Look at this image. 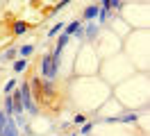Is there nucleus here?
<instances>
[{
  "instance_id": "obj_1",
  "label": "nucleus",
  "mask_w": 150,
  "mask_h": 136,
  "mask_svg": "<svg viewBox=\"0 0 150 136\" xmlns=\"http://www.w3.org/2000/svg\"><path fill=\"white\" fill-rule=\"evenodd\" d=\"M21 102H23V111L37 113V107L32 104V95H30V86H28V84H23V86H21Z\"/></svg>"
},
{
  "instance_id": "obj_2",
  "label": "nucleus",
  "mask_w": 150,
  "mask_h": 136,
  "mask_svg": "<svg viewBox=\"0 0 150 136\" xmlns=\"http://www.w3.org/2000/svg\"><path fill=\"white\" fill-rule=\"evenodd\" d=\"M55 75H57V68H55V63H52V57L46 54V57H43V77L52 80Z\"/></svg>"
},
{
  "instance_id": "obj_3",
  "label": "nucleus",
  "mask_w": 150,
  "mask_h": 136,
  "mask_svg": "<svg viewBox=\"0 0 150 136\" xmlns=\"http://www.w3.org/2000/svg\"><path fill=\"white\" fill-rule=\"evenodd\" d=\"M2 136H18V132H16V123H14V118L7 116V120H5V132H2Z\"/></svg>"
},
{
  "instance_id": "obj_4",
  "label": "nucleus",
  "mask_w": 150,
  "mask_h": 136,
  "mask_svg": "<svg viewBox=\"0 0 150 136\" xmlns=\"http://www.w3.org/2000/svg\"><path fill=\"white\" fill-rule=\"evenodd\" d=\"M96 16H98V7L93 5V7H89L84 11V18H82V20H91V18H96Z\"/></svg>"
},
{
  "instance_id": "obj_5",
  "label": "nucleus",
  "mask_w": 150,
  "mask_h": 136,
  "mask_svg": "<svg viewBox=\"0 0 150 136\" xmlns=\"http://www.w3.org/2000/svg\"><path fill=\"white\" fill-rule=\"evenodd\" d=\"M32 52H34V48H32V45H23V48H21V57H25V59H28Z\"/></svg>"
},
{
  "instance_id": "obj_6",
  "label": "nucleus",
  "mask_w": 150,
  "mask_h": 136,
  "mask_svg": "<svg viewBox=\"0 0 150 136\" xmlns=\"http://www.w3.org/2000/svg\"><path fill=\"white\" fill-rule=\"evenodd\" d=\"M77 27H80V20H73V23H71V25L66 27V34L71 36V34H73V32H75V30H77Z\"/></svg>"
},
{
  "instance_id": "obj_7",
  "label": "nucleus",
  "mask_w": 150,
  "mask_h": 136,
  "mask_svg": "<svg viewBox=\"0 0 150 136\" xmlns=\"http://www.w3.org/2000/svg\"><path fill=\"white\" fill-rule=\"evenodd\" d=\"M5 120H7V113L2 111V113H0V136H2V132H5Z\"/></svg>"
},
{
  "instance_id": "obj_8",
  "label": "nucleus",
  "mask_w": 150,
  "mask_h": 136,
  "mask_svg": "<svg viewBox=\"0 0 150 136\" xmlns=\"http://www.w3.org/2000/svg\"><path fill=\"white\" fill-rule=\"evenodd\" d=\"M25 66H28V61H25V59H21V61H16V66H14V68H16V70H25Z\"/></svg>"
},
{
  "instance_id": "obj_9",
  "label": "nucleus",
  "mask_w": 150,
  "mask_h": 136,
  "mask_svg": "<svg viewBox=\"0 0 150 136\" xmlns=\"http://www.w3.org/2000/svg\"><path fill=\"white\" fill-rule=\"evenodd\" d=\"M14 86H16V82H14V80H9V82H7V84H5V93L9 95V93H11V89H14Z\"/></svg>"
},
{
  "instance_id": "obj_10",
  "label": "nucleus",
  "mask_w": 150,
  "mask_h": 136,
  "mask_svg": "<svg viewBox=\"0 0 150 136\" xmlns=\"http://www.w3.org/2000/svg\"><path fill=\"white\" fill-rule=\"evenodd\" d=\"M14 32H16V34H23V32H25V23H16Z\"/></svg>"
},
{
  "instance_id": "obj_11",
  "label": "nucleus",
  "mask_w": 150,
  "mask_h": 136,
  "mask_svg": "<svg viewBox=\"0 0 150 136\" xmlns=\"http://www.w3.org/2000/svg\"><path fill=\"white\" fill-rule=\"evenodd\" d=\"M84 120H86V116H84V113H77V116H75V123H77V125H82Z\"/></svg>"
},
{
  "instance_id": "obj_12",
  "label": "nucleus",
  "mask_w": 150,
  "mask_h": 136,
  "mask_svg": "<svg viewBox=\"0 0 150 136\" xmlns=\"http://www.w3.org/2000/svg\"><path fill=\"white\" fill-rule=\"evenodd\" d=\"M62 27H64V25H62V23H57V25L52 27V30H50V36H55L57 32H59V30H62Z\"/></svg>"
},
{
  "instance_id": "obj_13",
  "label": "nucleus",
  "mask_w": 150,
  "mask_h": 136,
  "mask_svg": "<svg viewBox=\"0 0 150 136\" xmlns=\"http://www.w3.org/2000/svg\"><path fill=\"white\" fill-rule=\"evenodd\" d=\"M14 57H16V50H9V52L5 54V59H14Z\"/></svg>"
},
{
  "instance_id": "obj_14",
  "label": "nucleus",
  "mask_w": 150,
  "mask_h": 136,
  "mask_svg": "<svg viewBox=\"0 0 150 136\" xmlns=\"http://www.w3.org/2000/svg\"><path fill=\"white\" fill-rule=\"evenodd\" d=\"M68 2H71V0H64V2H59V5H57V7H55V9H57V11H59V9H64V7H66V5H68Z\"/></svg>"
}]
</instances>
